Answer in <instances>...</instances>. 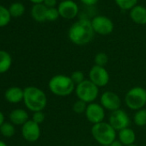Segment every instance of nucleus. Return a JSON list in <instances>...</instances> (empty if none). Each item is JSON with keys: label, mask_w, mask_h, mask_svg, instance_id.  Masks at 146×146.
<instances>
[{"label": "nucleus", "mask_w": 146, "mask_h": 146, "mask_svg": "<svg viewBox=\"0 0 146 146\" xmlns=\"http://www.w3.org/2000/svg\"><path fill=\"white\" fill-rule=\"evenodd\" d=\"M95 31L91 22L87 18H82L71 25L68 32V36L72 43L84 46L92 40Z\"/></svg>", "instance_id": "obj_1"}, {"label": "nucleus", "mask_w": 146, "mask_h": 146, "mask_svg": "<svg viewBox=\"0 0 146 146\" xmlns=\"http://www.w3.org/2000/svg\"><path fill=\"white\" fill-rule=\"evenodd\" d=\"M23 90V102L26 108L34 113L43 111L47 104V98L45 92L35 86L26 87Z\"/></svg>", "instance_id": "obj_2"}, {"label": "nucleus", "mask_w": 146, "mask_h": 146, "mask_svg": "<svg viewBox=\"0 0 146 146\" xmlns=\"http://www.w3.org/2000/svg\"><path fill=\"white\" fill-rule=\"evenodd\" d=\"M48 88L53 95L64 97L70 95L75 90L76 85L70 79V77L58 74L53 76L49 80Z\"/></svg>", "instance_id": "obj_3"}, {"label": "nucleus", "mask_w": 146, "mask_h": 146, "mask_svg": "<svg viewBox=\"0 0 146 146\" xmlns=\"http://www.w3.org/2000/svg\"><path fill=\"white\" fill-rule=\"evenodd\" d=\"M91 134L95 140L101 145H110L116 140V131L111 126L109 123L101 122L93 125L91 128Z\"/></svg>", "instance_id": "obj_4"}, {"label": "nucleus", "mask_w": 146, "mask_h": 146, "mask_svg": "<svg viewBox=\"0 0 146 146\" xmlns=\"http://www.w3.org/2000/svg\"><path fill=\"white\" fill-rule=\"evenodd\" d=\"M125 105L131 110H140L146 104V90L142 87H133L125 96Z\"/></svg>", "instance_id": "obj_5"}, {"label": "nucleus", "mask_w": 146, "mask_h": 146, "mask_svg": "<svg viewBox=\"0 0 146 146\" xmlns=\"http://www.w3.org/2000/svg\"><path fill=\"white\" fill-rule=\"evenodd\" d=\"M75 92L78 100L90 104L94 102V101H96L98 97L99 87L94 84L90 79L84 80L76 86Z\"/></svg>", "instance_id": "obj_6"}, {"label": "nucleus", "mask_w": 146, "mask_h": 146, "mask_svg": "<svg viewBox=\"0 0 146 146\" xmlns=\"http://www.w3.org/2000/svg\"><path fill=\"white\" fill-rule=\"evenodd\" d=\"M89 77H90V80L97 87L106 86L110 80L109 73L105 69V67L96 65V64L90 69Z\"/></svg>", "instance_id": "obj_7"}, {"label": "nucleus", "mask_w": 146, "mask_h": 146, "mask_svg": "<svg viewBox=\"0 0 146 146\" xmlns=\"http://www.w3.org/2000/svg\"><path fill=\"white\" fill-rule=\"evenodd\" d=\"M108 123L115 131H120L129 127L130 118L124 110L119 108L111 112L108 118Z\"/></svg>", "instance_id": "obj_8"}, {"label": "nucleus", "mask_w": 146, "mask_h": 146, "mask_svg": "<svg viewBox=\"0 0 146 146\" xmlns=\"http://www.w3.org/2000/svg\"><path fill=\"white\" fill-rule=\"evenodd\" d=\"M92 28L95 33H97L101 35H110L113 30V23L107 17L98 16L92 19L91 21Z\"/></svg>", "instance_id": "obj_9"}, {"label": "nucleus", "mask_w": 146, "mask_h": 146, "mask_svg": "<svg viewBox=\"0 0 146 146\" xmlns=\"http://www.w3.org/2000/svg\"><path fill=\"white\" fill-rule=\"evenodd\" d=\"M85 116L88 121H90L93 125L103 122L105 118V109L101 104L96 102L90 103L87 106Z\"/></svg>", "instance_id": "obj_10"}, {"label": "nucleus", "mask_w": 146, "mask_h": 146, "mask_svg": "<svg viewBox=\"0 0 146 146\" xmlns=\"http://www.w3.org/2000/svg\"><path fill=\"white\" fill-rule=\"evenodd\" d=\"M22 135L23 137L28 142H36L40 137V125L32 119H29L23 125H22Z\"/></svg>", "instance_id": "obj_11"}, {"label": "nucleus", "mask_w": 146, "mask_h": 146, "mask_svg": "<svg viewBox=\"0 0 146 146\" xmlns=\"http://www.w3.org/2000/svg\"><path fill=\"white\" fill-rule=\"evenodd\" d=\"M101 105L104 108V109L109 111H116L119 109L121 106V101L119 96L112 91H105L100 99Z\"/></svg>", "instance_id": "obj_12"}, {"label": "nucleus", "mask_w": 146, "mask_h": 146, "mask_svg": "<svg viewBox=\"0 0 146 146\" xmlns=\"http://www.w3.org/2000/svg\"><path fill=\"white\" fill-rule=\"evenodd\" d=\"M59 16L64 19H73L75 18L78 13V5L72 0L62 1L58 7Z\"/></svg>", "instance_id": "obj_13"}, {"label": "nucleus", "mask_w": 146, "mask_h": 146, "mask_svg": "<svg viewBox=\"0 0 146 146\" xmlns=\"http://www.w3.org/2000/svg\"><path fill=\"white\" fill-rule=\"evenodd\" d=\"M24 90L20 87H10L5 92V97L6 101L10 103L16 104L23 101Z\"/></svg>", "instance_id": "obj_14"}, {"label": "nucleus", "mask_w": 146, "mask_h": 146, "mask_svg": "<svg viewBox=\"0 0 146 146\" xmlns=\"http://www.w3.org/2000/svg\"><path fill=\"white\" fill-rule=\"evenodd\" d=\"M10 121L15 125H23L29 121V113L23 108H17L11 111L9 115Z\"/></svg>", "instance_id": "obj_15"}, {"label": "nucleus", "mask_w": 146, "mask_h": 146, "mask_svg": "<svg viewBox=\"0 0 146 146\" xmlns=\"http://www.w3.org/2000/svg\"><path fill=\"white\" fill-rule=\"evenodd\" d=\"M130 17L131 20L137 24H146V8L140 5H136L131 10Z\"/></svg>", "instance_id": "obj_16"}, {"label": "nucleus", "mask_w": 146, "mask_h": 146, "mask_svg": "<svg viewBox=\"0 0 146 146\" xmlns=\"http://www.w3.org/2000/svg\"><path fill=\"white\" fill-rule=\"evenodd\" d=\"M118 137H119V141L124 146H127V145H131L134 143L136 140V134L132 129L127 127V128L119 131Z\"/></svg>", "instance_id": "obj_17"}, {"label": "nucleus", "mask_w": 146, "mask_h": 146, "mask_svg": "<svg viewBox=\"0 0 146 146\" xmlns=\"http://www.w3.org/2000/svg\"><path fill=\"white\" fill-rule=\"evenodd\" d=\"M48 8L44 4L34 5L31 9V16L36 22L43 23L46 21V12Z\"/></svg>", "instance_id": "obj_18"}, {"label": "nucleus", "mask_w": 146, "mask_h": 146, "mask_svg": "<svg viewBox=\"0 0 146 146\" xmlns=\"http://www.w3.org/2000/svg\"><path fill=\"white\" fill-rule=\"evenodd\" d=\"M12 65L11 55L4 50H0V74L7 72Z\"/></svg>", "instance_id": "obj_19"}, {"label": "nucleus", "mask_w": 146, "mask_h": 146, "mask_svg": "<svg viewBox=\"0 0 146 146\" xmlns=\"http://www.w3.org/2000/svg\"><path fill=\"white\" fill-rule=\"evenodd\" d=\"M11 17H22L24 12H25V6L20 3V2H16L13 3L10 5V7L8 8Z\"/></svg>", "instance_id": "obj_20"}, {"label": "nucleus", "mask_w": 146, "mask_h": 146, "mask_svg": "<svg viewBox=\"0 0 146 146\" xmlns=\"http://www.w3.org/2000/svg\"><path fill=\"white\" fill-rule=\"evenodd\" d=\"M15 125L11 122H5L0 126V133L5 137H11L15 135Z\"/></svg>", "instance_id": "obj_21"}, {"label": "nucleus", "mask_w": 146, "mask_h": 146, "mask_svg": "<svg viewBox=\"0 0 146 146\" xmlns=\"http://www.w3.org/2000/svg\"><path fill=\"white\" fill-rule=\"evenodd\" d=\"M11 19V16L7 8L0 5V28L7 26Z\"/></svg>", "instance_id": "obj_22"}, {"label": "nucleus", "mask_w": 146, "mask_h": 146, "mask_svg": "<svg viewBox=\"0 0 146 146\" xmlns=\"http://www.w3.org/2000/svg\"><path fill=\"white\" fill-rule=\"evenodd\" d=\"M133 121L137 126H144L146 125V109L137 110L133 116Z\"/></svg>", "instance_id": "obj_23"}, {"label": "nucleus", "mask_w": 146, "mask_h": 146, "mask_svg": "<svg viewBox=\"0 0 146 146\" xmlns=\"http://www.w3.org/2000/svg\"><path fill=\"white\" fill-rule=\"evenodd\" d=\"M116 5L122 10H131L137 5V0H114Z\"/></svg>", "instance_id": "obj_24"}, {"label": "nucleus", "mask_w": 146, "mask_h": 146, "mask_svg": "<svg viewBox=\"0 0 146 146\" xmlns=\"http://www.w3.org/2000/svg\"><path fill=\"white\" fill-rule=\"evenodd\" d=\"M87 106H88V104L86 102H84L81 100H78V101L74 102L72 108H73V111H74L76 113H79V114L84 113H85V111L87 109Z\"/></svg>", "instance_id": "obj_25"}, {"label": "nucleus", "mask_w": 146, "mask_h": 146, "mask_svg": "<svg viewBox=\"0 0 146 146\" xmlns=\"http://www.w3.org/2000/svg\"><path fill=\"white\" fill-rule=\"evenodd\" d=\"M70 79L72 80V82L75 84V85H78L79 84H81L82 82H84V72L81 70H75L71 73L70 75Z\"/></svg>", "instance_id": "obj_26"}, {"label": "nucleus", "mask_w": 146, "mask_h": 146, "mask_svg": "<svg viewBox=\"0 0 146 146\" xmlns=\"http://www.w3.org/2000/svg\"><path fill=\"white\" fill-rule=\"evenodd\" d=\"M108 62V57L105 52H99L95 56V64L96 65L104 67Z\"/></svg>", "instance_id": "obj_27"}, {"label": "nucleus", "mask_w": 146, "mask_h": 146, "mask_svg": "<svg viewBox=\"0 0 146 146\" xmlns=\"http://www.w3.org/2000/svg\"><path fill=\"white\" fill-rule=\"evenodd\" d=\"M59 17V13L58 9L56 8H48L46 12V21L53 22L56 21Z\"/></svg>", "instance_id": "obj_28"}, {"label": "nucleus", "mask_w": 146, "mask_h": 146, "mask_svg": "<svg viewBox=\"0 0 146 146\" xmlns=\"http://www.w3.org/2000/svg\"><path fill=\"white\" fill-rule=\"evenodd\" d=\"M45 113L42 111H39V112H35L33 113V117H32V120L35 121L37 124H41L42 122H44L45 120Z\"/></svg>", "instance_id": "obj_29"}, {"label": "nucleus", "mask_w": 146, "mask_h": 146, "mask_svg": "<svg viewBox=\"0 0 146 146\" xmlns=\"http://www.w3.org/2000/svg\"><path fill=\"white\" fill-rule=\"evenodd\" d=\"M43 4L47 8H55V5L57 4V0H44Z\"/></svg>", "instance_id": "obj_30"}, {"label": "nucleus", "mask_w": 146, "mask_h": 146, "mask_svg": "<svg viewBox=\"0 0 146 146\" xmlns=\"http://www.w3.org/2000/svg\"><path fill=\"white\" fill-rule=\"evenodd\" d=\"M80 1L85 5H88V6H92L94 5H96L97 2H98V0H80Z\"/></svg>", "instance_id": "obj_31"}, {"label": "nucleus", "mask_w": 146, "mask_h": 146, "mask_svg": "<svg viewBox=\"0 0 146 146\" xmlns=\"http://www.w3.org/2000/svg\"><path fill=\"white\" fill-rule=\"evenodd\" d=\"M5 122V115L1 111H0V126H1Z\"/></svg>", "instance_id": "obj_32"}, {"label": "nucleus", "mask_w": 146, "mask_h": 146, "mask_svg": "<svg viewBox=\"0 0 146 146\" xmlns=\"http://www.w3.org/2000/svg\"><path fill=\"white\" fill-rule=\"evenodd\" d=\"M110 146H124L119 140H115L114 142H113L111 144H110Z\"/></svg>", "instance_id": "obj_33"}, {"label": "nucleus", "mask_w": 146, "mask_h": 146, "mask_svg": "<svg viewBox=\"0 0 146 146\" xmlns=\"http://www.w3.org/2000/svg\"><path fill=\"white\" fill-rule=\"evenodd\" d=\"M29 1L34 3L35 5H37V4H43L44 0H29Z\"/></svg>", "instance_id": "obj_34"}, {"label": "nucleus", "mask_w": 146, "mask_h": 146, "mask_svg": "<svg viewBox=\"0 0 146 146\" xmlns=\"http://www.w3.org/2000/svg\"><path fill=\"white\" fill-rule=\"evenodd\" d=\"M0 146H8V145H7V143L5 142L0 140Z\"/></svg>", "instance_id": "obj_35"}, {"label": "nucleus", "mask_w": 146, "mask_h": 146, "mask_svg": "<svg viewBox=\"0 0 146 146\" xmlns=\"http://www.w3.org/2000/svg\"><path fill=\"white\" fill-rule=\"evenodd\" d=\"M127 146H137V145H135V144L133 143V144H131V145H127Z\"/></svg>", "instance_id": "obj_36"}, {"label": "nucleus", "mask_w": 146, "mask_h": 146, "mask_svg": "<svg viewBox=\"0 0 146 146\" xmlns=\"http://www.w3.org/2000/svg\"><path fill=\"white\" fill-rule=\"evenodd\" d=\"M103 146H110V145H103Z\"/></svg>", "instance_id": "obj_37"}, {"label": "nucleus", "mask_w": 146, "mask_h": 146, "mask_svg": "<svg viewBox=\"0 0 146 146\" xmlns=\"http://www.w3.org/2000/svg\"><path fill=\"white\" fill-rule=\"evenodd\" d=\"M63 1H66V0H63Z\"/></svg>", "instance_id": "obj_38"}]
</instances>
